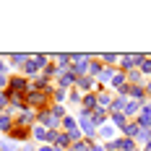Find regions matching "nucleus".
Segmentation results:
<instances>
[{"mask_svg": "<svg viewBox=\"0 0 151 151\" xmlns=\"http://www.w3.org/2000/svg\"><path fill=\"white\" fill-rule=\"evenodd\" d=\"M78 86H81V89H89V86H91V78H89V76H81V78H78Z\"/></svg>", "mask_w": 151, "mask_h": 151, "instance_id": "obj_15", "label": "nucleus"}, {"mask_svg": "<svg viewBox=\"0 0 151 151\" xmlns=\"http://www.w3.org/2000/svg\"><path fill=\"white\" fill-rule=\"evenodd\" d=\"M112 86L125 91V76H122V73H115V76H112Z\"/></svg>", "mask_w": 151, "mask_h": 151, "instance_id": "obj_6", "label": "nucleus"}, {"mask_svg": "<svg viewBox=\"0 0 151 151\" xmlns=\"http://www.w3.org/2000/svg\"><path fill=\"white\" fill-rule=\"evenodd\" d=\"M128 78H130L133 83H141V81H143V76H141V70H130V73H128Z\"/></svg>", "mask_w": 151, "mask_h": 151, "instance_id": "obj_11", "label": "nucleus"}, {"mask_svg": "<svg viewBox=\"0 0 151 151\" xmlns=\"http://www.w3.org/2000/svg\"><path fill=\"white\" fill-rule=\"evenodd\" d=\"M47 138H50V141H55L58 146H68V141H70V138L63 136V133H47Z\"/></svg>", "mask_w": 151, "mask_h": 151, "instance_id": "obj_3", "label": "nucleus"}, {"mask_svg": "<svg viewBox=\"0 0 151 151\" xmlns=\"http://www.w3.org/2000/svg\"><path fill=\"white\" fill-rule=\"evenodd\" d=\"M120 60H122V68H136V65H141L143 55H125V58H120Z\"/></svg>", "mask_w": 151, "mask_h": 151, "instance_id": "obj_2", "label": "nucleus"}, {"mask_svg": "<svg viewBox=\"0 0 151 151\" xmlns=\"http://www.w3.org/2000/svg\"><path fill=\"white\" fill-rule=\"evenodd\" d=\"M149 91H151V86H149Z\"/></svg>", "mask_w": 151, "mask_h": 151, "instance_id": "obj_32", "label": "nucleus"}, {"mask_svg": "<svg viewBox=\"0 0 151 151\" xmlns=\"http://www.w3.org/2000/svg\"><path fill=\"white\" fill-rule=\"evenodd\" d=\"M24 151H34V149H31V146H26V149H24Z\"/></svg>", "mask_w": 151, "mask_h": 151, "instance_id": "obj_31", "label": "nucleus"}, {"mask_svg": "<svg viewBox=\"0 0 151 151\" xmlns=\"http://www.w3.org/2000/svg\"><path fill=\"white\" fill-rule=\"evenodd\" d=\"M136 138H141V141H149V130H143V128H138V133H136Z\"/></svg>", "mask_w": 151, "mask_h": 151, "instance_id": "obj_17", "label": "nucleus"}, {"mask_svg": "<svg viewBox=\"0 0 151 151\" xmlns=\"http://www.w3.org/2000/svg\"><path fill=\"white\" fill-rule=\"evenodd\" d=\"M55 60H60V65H68V60H73V55H58Z\"/></svg>", "mask_w": 151, "mask_h": 151, "instance_id": "obj_19", "label": "nucleus"}, {"mask_svg": "<svg viewBox=\"0 0 151 151\" xmlns=\"http://www.w3.org/2000/svg\"><path fill=\"white\" fill-rule=\"evenodd\" d=\"M83 102H86V107H89V109H91V107H96V99H94V96H86Z\"/></svg>", "mask_w": 151, "mask_h": 151, "instance_id": "obj_25", "label": "nucleus"}, {"mask_svg": "<svg viewBox=\"0 0 151 151\" xmlns=\"http://www.w3.org/2000/svg\"><path fill=\"white\" fill-rule=\"evenodd\" d=\"M81 128H83V133H89V136L96 133V130H94V122L89 120V112H83V125H81Z\"/></svg>", "mask_w": 151, "mask_h": 151, "instance_id": "obj_5", "label": "nucleus"}, {"mask_svg": "<svg viewBox=\"0 0 151 151\" xmlns=\"http://www.w3.org/2000/svg\"><path fill=\"white\" fill-rule=\"evenodd\" d=\"M115 146H120V149H125V151H133V141H130V138H117Z\"/></svg>", "mask_w": 151, "mask_h": 151, "instance_id": "obj_7", "label": "nucleus"}, {"mask_svg": "<svg viewBox=\"0 0 151 151\" xmlns=\"http://www.w3.org/2000/svg\"><path fill=\"white\" fill-rule=\"evenodd\" d=\"M11 86H13L16 91H24V89H26V81H24V78H13V81H11Z\"/></svg>", "mask_w": 151, "mask_h": 151, "instance_id": "obj_8", "label": "nucleus"}, {"mask_svg": "<svg viewBox=\"0 0 151 151\" xmlns=\"http://www.w3.org/2000/svg\"><path fill=\"white\" fill-rule=\"evenodd\" d=\"M65 128H68L70 133H73V130H78V128H76V120H73V117H68V120H65Z\"/></svg>", "mask_w": 151, "mask_h": 151, "instance_id": "obj_20", "label": "nucleus"}, {"mask_svg": "<svg viewBox=\"0 0 151 151\" xmlns=\"http://www.w3.org/2000/svg\"><path fill=\"white\" fill-rule=\"evenodd\" d=\"M29 60H31V63H26V70L34 73V70H39V68L47 63V58H45V55H34V58H29Z\"/></svg>", "mask_w": 151, "mask_h": 151, "instance_id": "obj_1", "label": "nucleus"}, {"mask_svg": "<svg viewBox=\"0 0 151 151\" xmlns=\"http://www.w3.org/2000/svg\"><path fill=\"white\" fill-rule=\"evenodd\" d=\"M125 133H128V136H136V133H138V125H128V122H125Z\"/></svg>", "mask_w": 151, "mask_h": 151, "instance_id": "obj_18", "label": "nucleus"}, {"mask_svg": "<svg viewBox=\"0 0 151 151\" xmlns=\"http://www.w3.org/2000/svg\"><path fill=\"white\" fill-rule=\"evenodd\" d=\"M34 136H37V138H47V133H45V128H34Z\"/></svg>", "mask_w": 151, "mask_h": 151, "instance_id": "obj_24", "label": "nucleus"}, {"mask_svg": "<svg viewBox=\"0 0 151 151\" xmlns=\"http://www.w3.org/2000/svg\"><path fill=\"white\" fill-rule=\"evenodd\" d=\"M39 151H55V149H50V146H45V149H39Z\"/></svg>", "mask_w": 151, "mask_h": 151, "instance_id": "obj_30", "label": "nucleus"}, {"mask_svg": "<svg viewBox=\"0 0 151 151\" xmlns=\"http://www.w3.org/2000/svg\"><path fill=\"white\" fill-rule=\"evenodd\" d=\"M11 128V120L8 117H0V130H8Z\"/></svg>", "mask_w": 151, "mask_h": 151, "instance_id": "obj_22", "label": "nucleus"}, {"mask_svg": "<svg viewBox=\"0 0 151 151\" xmlns=\"http://www.w3.org/2000/svg\"><path fill=\"white\" fill-rule=\"evenodd\" d=\"M141 73H151V60H149V58L141 60Z\"/></svg>", "mask_w": 151, "mask_h": 151, "instance_id": "obj_14", "label": "nucleus"}, {"mask_svg": "<svg viewBox=\"0 0 151 151\" xmlns=\"http://www.w3.org/2000/svg\"><path fill=\"white\" fill-rule=\"evenodd\" d=\"M112 122H115L117 128H125V115H117V112H115V115H112Z\"/></svg>", "mask_w": 151, "mask_h": 151, "instance_id": "obj_12", "label": "nucleus"}, {"mask_svg": "<svg viewBox=\"0 0 151 151\" xmlns=\"http://www.w3.org/2000/svg\"><path fill=\"white\" fill-rule=\"evenodd\" d=\"M11 102H13V104H24V96H21V94H11Z\"/></svg>", "mask_w": 151, "mask_h": 151, "instance_id": "obj_21", "label": "nucleus"}, {"mask_svg": "<svg viewBox=\"0 0 151 151\" xmlns=\"http://www.w3.org/2000/svg\"><path fill=\"white\" fill-rule=\"evenodd\" d=\"M122 109H125V115H136V112H138V104H136V102H125Z\"/></svg>", "mask_w": 151, "mask_h": 151, "instance_id": "obj_9", "label": "nucleus"}, {"mask_svg": "<svg viewBox=\"0 0 151 151\" xmlns=\"http://www.w3.org/2000/svg\"><path fill=\"white\" fill-rule=\"evenodd\" d=\"M102 120H104V112H102V109H96V112H91V122H96V125H99Z\"/></svg>", "mask_w": 151, "mask_h": 151, "instance_id": "obj_13", "label": "nucleus"}, {"mask_svg": "<svg viewBox=\"0 0 151 151\" xmlns=\"http://www.w3.org/2000/svg\"><path fill=\"white\" fill-rule=\"evenodd\" d=\"M73 81H76V76H73V73H65V76H63V81H60V83H63V86H70Z\"/></svg>", "mask_w": 151, "mask_h": 151, "instance_id": "obj_16", "label": "nucleus"}, {"mask_svg": "<svg viewBox=\"0 0 151 151\" xmlns=\"http://www.w3.org/2000/svg\"><path fill=\"white\" fill-rule=\"evenodd\" d=\"M104 60H107V63H117L120 58H117V55H104Z\"/></svg>", "mask_w": 151, "mask_h": 151, "instance_id": "obj_27", "label": "nucleus"}, {"mask_svg": "<svg viewBox=\"0 0 151 151\" xmlns=\"http://www.w3.org/2000/svg\"><path fill=\"white\" fill-rule=\"evenodd\" d=\"M5 83H8V81H5V76H0V86H5Z\"/></svg>", "mask_w": 151, "mask_h": 151, "instance_id": "obj_28", "label": "nucleus"}, {"mask_svg": "<svg viewBox=\"0 0 151 151\" xmlns=\"http://www.w3.org/2000/svg\"><path fill=\"white\" fill-rule=\"evenodd\" d=\"M99 136H102V138H112V136H115V128H112V125H104V128L99 130Z\"/></svg>", "mask_w": 151, "mask_h": 151, "instance_id": "obj_10", "label": "nucleus"}, {"mask_svg": "<svg viewBox=\"0 0 151 151\" xmlns=\"http://www.w3.org/2000/svg\"><path fill=\"white\" fill-rule=\"evenodd\" d=\"M11 60H13L16 65H21V63H24V60H29V58H26V55H13V58H11Z\"/></svg>", "mask_w": 151, "mask_h": 151, "instance_id": "obj_23", "label": "nucleus"}, {"mask_svg": "<svg viewBox=\"0 0 151 151\" xmlns=\"http://www.w3.org/2000/svg\"><path fill=\"white\" fill-rule=\"evenodd\" d=\"M5 102H8V99H5V96H3V94H0V107L5 104Z\"/></svg>", "mask_w": 151, "mask_h": 151, "instance_id": "obj_29", "label": "nucleus"}, {"mask_svg": "<svg viewBox=\"0 0 151 151\" xmlns=\"http://www.w3.org/2000/svg\"><path fill=\"white\" fill-rule=\"evenodd\" d=\"M26 102H29V104H45V94H39V91H31L29 96H26Z\"/></svg>", "mask_w": 151, "mask_h": 151, "instance_id": "obj_4", "label": "nucleus"}, {"mask_svg": "<svg viewBox=\"0 0 151 151\" xmlns=\"http://www.w3.org/2000/svg\"><path fill=\"white\" fill-rule=\"evenodd\" d=\"M99 104H102V107L109 104V96H107V94H102V96H99Z\"/></svg>", "mask_w": 151, "mask_h": 151, "instance_id": "obj_26", "label": "nucleus"}]
</instances>
